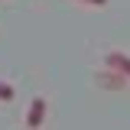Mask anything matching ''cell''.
I'll use <instances>...</instances> for the list:
<instances>
[{"mask_svg":"<svg viewBox=\"0 0 130 130\" xmlns=\"http://www.w3.org/2000/svg\"><path fill=\"white\" fill-rule=\"evenodd\" d=\"M104 62H107V68H117V72H124L130 78V55H124V52H107Z\"/></svg>","mask_w":130,"mask_h":130,"instance_id":"3","label":"cell"},{"mask_svg":"<svg viewBox=\"0 0 130 130\" xmlns=\"http://www.w3.org/2000/svg\"><path fill=\"white\" fill-rule=\"evenodd\" d=\"M46 114H49V101H46V98H32V101H29V111H26V127L39 130L42 124H46Z\"/></svg>","mask_w":130,"mask_h":130,"instance_id":"1","label":"cell"},{"mask_svg":"<svg viewBox=\"0 0 130 130\" xmlns=\"http://www.w3.org/2000/svg\"><path fill=\"white\" fill-rule=\"evenodd\" d=\"M127 75L124 72H117V68H104V72H98V85L104 88V91H120V88H127Z\"/></svg>","mask_w":130,"mask_h":130,"instance_id":"2","label":"cell"},{"mask_svg":"<svg viewBox=\"0 0 130 130\" xmlns=\"http://www.w3.org/2000/svg\"><path fill=\"white\" fill-rule=\"evenodd\" d=\"M78 3H88V7H104L107 0H78Z\"/></svg>","mask_w":130,"mask_h":130,"instance_id":"5","label":"cell"},{"mask_svg":"<svg viewBox=\"0 0 130 130\" xmlns=\"http://www.w3.org/2000/svg\"><path fill=\"white\" fill-rule=\"evenodd\" d=\"M13 98H16V88L10 81H0V101H13Z\"/></svg>","mask_w":130,"mask_h":130,"instance_id":"4","label":"cell"}]
</instances>
